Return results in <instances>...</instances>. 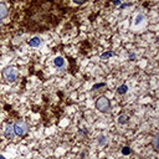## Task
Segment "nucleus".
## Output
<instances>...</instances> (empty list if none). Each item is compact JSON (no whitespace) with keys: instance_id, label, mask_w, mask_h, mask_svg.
<instances>
[{"instance_id":"2","label":"nucleus","mask_w":159,"mask_h":159,"mask_svg":"<svg viewBox=\"0 0 159 159\" xmlns=\"http://www.w3.org/2000/svg\"><path fill=\"white\" fill-rule=\"evenodd\" d=\"M12 128H14V132H15V136H19V137H23L27 133V130H29V126H27V123L23 119L20 121H16L15 123L12 124Z\"/></svg>"},{"instance_id":"8","label":"nucleus","mask_w":159,"mask_h":159,"mask_svg":"<svg viewBox=\"0 0 159 159\" xmlns=\"http://www.w3.org/2000/svg\"><path fill=\"white\" fill-rule=\"evenodd\" d=\"M143 20H144V15L141 12V14H137V16H136V20H134V25H139L143 23Z\"/></svg>"},{"instance_id":"4","label":"nucleus","mask_w":159,"mask_h":159,"mask_svg":"<svg viewBox=\"0 0 159 159\" xmlns=\"http://www.w3.org/2000/svg\"><path fill=\"white\" fill-rule=\"evenodd\" d=\"M4 136H5V138H8V139H14L15 132H14L12 124H6V127L4 129Z\"/></svg>"},{"instance_id":"14","label":"nucleus","mask_w":159,"mask_h":159,"mask_svg":"<svg viewBox=\"0 0 159 159\" xmlns=\"http://www.w3.org/2000/svg\"><path fill=\"white\" fill-rule=\"evenodd\" d=\"M98 143H100V146H103V144L106 143V137L105 136H100L98 137Z\"/></svg>"},{"instance_id":"5","label":"nucleus","mask_w":159,"mask_h":159,"mask_svg":"<svg viewBox=\"0 0 159 159\" xmlns=\"http://www.w3.org/2000/svg\"><path fill=\"white\" fill-rule=\"evenodd\" d=\"M27 44H29V46H31V47H39L41 44H42V39L39 37V36H34L27 41Z\"/></svg>"},{"instance_id":"6","label":"nucleus","mask_w":159,"mask_h":159,"mask_svg":"<svg viewBox=\"0 0 159 159\" xmlns=\"http://www.w3.org/2000/svg\"><path fill=\"white\" fill-rule=\"evenodd\" d=\"M8 14H9L8 5L4 4V3H0V20H3L4 18L8 16Z\"/></svg>"},{"instance_id":"1","label":"nucleus","mask_w":159,"mask_h":159,"mask_svg":"<svg viewBox=\"0 0 159 159\" xmlns=\"http://www.w3.org/2000/svg\"><path fill=\"white\" fill-rule=\"evenodd\" d=\"M18 70L15 67H12V66H8V67H5L4 70H3V77L6 82H10V84H12V82H15L16 78H18Z\"/></svg>"},{"instance_id":"9","label":"nucleus","mask_w":159,"mask_h":159,"mask_svg":"<svg viewBox=\"0 0 159 159\" xmlns=\"http://www.w3.org/2000/svg\"><path fill=\"white\" fill-rule=\"evenodd\" d=\"M128 119H129V117H128L127 114H121V116L118 117V122H119L121 124H126V123L128 122Z\"/></svg>"},{"instance_id":"3","label":"nucleus","mask_w":159,"mask_h":159,"mask_svg":"<svg viewBox=\"0 0 159 159\" xmlns=\"http://www.w3.org/2000/svg\"><path fill=\"white\" fill-rule=\"evenodd\" d=\"M96 108L102 113H108L109 109H111L109 101L105 97V96H101V97H98L97 101H96Z\"/></svg>"},{"instance_id":"11","label":"nucleus","mask_w":159,"mask_h":159,"mask_svg":"<svg viewBox=\"0 0 159 159\" xmlns=\"http://www.w3.org/2000/svg\"><path fill=\"white\" fill-rule=\"evenodd\" d=\"M127 91H128V87L126 85H122V86H119L118 88H117V92H118L119 95H124Z\"/></svg>"},{"instance_id":"15","label":"nucleus","mask_w":159,"mask_h":159,"mask_svg":"<svg viewBox=\"0 0 159 159\" xmlns=\"http://www.w3.org/2000/svg\"><path fill=\"white\" fill-rule=\"evenodd\" d=\"M103 86H105V84H96V85L92 87V89L95 91V89H97V88H101V87H103Z\"/></svg>"},{"instance_id":"16","label":"nucleus","mask_w":159,"mask_h":159,"mask_svg":"<svg viewBox=\"0 0 159 159\" xmlns=\"http://www.w3.org/2000/svg\"><path fill=\"white\" fill-rule=\"evenodd\" d=\"M73 1H75L76 4H84V3L86 1V0H73Z\"/></svg>"},{"instance_id":"10","label":"nucleus","mask_w":159,"mask_h":159,"mask_svg":"<svg viewBox=\"0 0 159 159\" xmlns=\"http://www.w3.org/2000/svg\"><path fill=\"white\" fill-rule=\"evenodd\" d=\"M113 52L112 51H107V52H103L102 55H101V60H108L109 57H112L113 56Z\"/></svg>"},{"instance_id":"17","label":"nucleus","mask_w":159,"mask_h":159,"mask_svg":"<svg viewBox=\"0 0 159 159\" xmlns=\"http://www.w3.org/2000/svg\"><path fill=\"white\" fill-rule=\"evenodd\" d=\"M113 4L117 5V4H121V0H113Z\"/></svg>"},{"instance_id":"12","label":"nucleus","mask_w":159,"mask_h":159,"mask_svg":"<svg viewBox=\"0 0 159 159\" xmlns=\"http://www.w3.org/2000/svg\"><path fill=\"white\" fill-rule=\"evenodd\" d=\"M130 153H132V149H130L129 147H123L122 148V154L123 155H129Z\"/></svg>"},{"instance_id":"7","label":"nucleus","mask_w":159,"mask_h":159,"mask_svg":"<svg viewBox=\"0 0 159 159\" xmlns=\"http://www.w3.org/2000/svg\"><path fill=\"white\" fill-rule=\"evenodd\" d=\"M53 65L56 66L57 68H62L65 66V60H64V57H61V56H57L56 59L53 60Z\"/></svg>"},{"instance_id":"18","label":"nucleus","mask_w":159,"mask_h":159,"mask_svg":"<svg viewBox=\"0 0 159 159\" xmlns=\"http://www.w3.org/2000/svg\"><path fill=\"white\" fill-rule=\"evenodd\" d=\"M0 159H6V158H5L4 155H1V154H0Z\"/></svg>"},{"instance_id":"19","label":"nucleus","mask_w":159,"mask_h":159,"mask_svg":"<svg viewBox=\"0 0 159 159\" xmlns=\"http://www.w3.org/2000/svg\"><path fill=\"white\" fill-rule=\"evenodd\" d=\"M102 159H107V158H102Z\"/></svg>"},{"instance_id":"13","label":"nucleus","mask_w":159,"mask_h":159,"mask_svg":"<svg viewBox=\"0 0 159 159\" xmlns=\"http://www.w3.org/2000/svg\"><path fill=\"white\" fill-rule=\"evenodd\" d=\"M153 147H154V150H158V136H155L154 138H153Z\"/></svg>"}]
</instances>
